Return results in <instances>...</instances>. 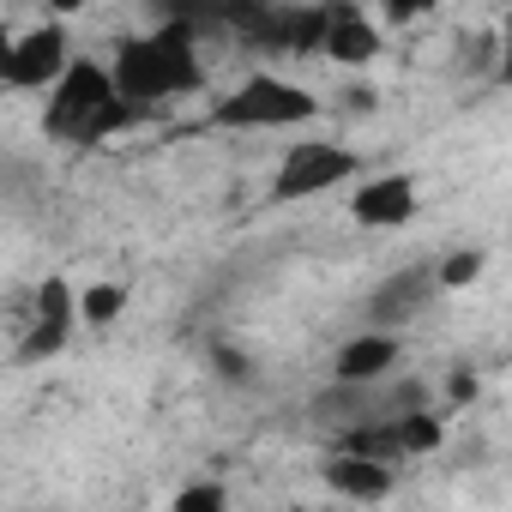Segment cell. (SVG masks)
<instances>
[{"mask_svg":"<svg viewBox=\"0 0 512 512\" xmlns=\"http://www.w3.org/2000/svg\"><path fill=\"white\" fill-rule=\"evenodd\" d=\"M109 73H115V91H121V103H127L133 115H139V109H157V103H169V97H187V91L205 85V67H199V55H193V25H187V19L157 25L151 37H127V43L115 49Z\"/></svg>","mask_w":512,"mask_h":512,"instance_id":"cell-1","label":"cell"},{"mask_svg":"<svg viewBox=\"0 0 512 512\" xmlns=\"http://www.w3.org/2000/svg\"><path fill=\"white\" fill-rule=\"evenodd\" d=\"M127 121H133V109L115 91V73L97 61H73V73L49 91V115H43V127L73 145H97V139L121 133Z\"/></svg>","mask_w":512,"mask_h":512,"instance_id":"cell-2","label":"cell"},{"mask_svg":"<svg viewBox=\"0 0 512 512\" xmlns=\"http://www.w3.org/2000/svg\"><path fill=\"white\" fill-rule=\"evenodd\" d=\"M320 115V97L278 79V73H247L229 97L211 103V127H229V133H266V127H302Z\"/></svg>","mask_w":512,"mask_h":512,"instance_id":"cell-3","label":"cell"},{"mask_svg":"<svg viewBox=\"0 0 512 512\" xmlns=\"http://www.w3.org/2000/svg\"><path fill=\"white\" fill-rule=\"evenodd\" d=\"M73 43H67V25H31L25 37H13L0 49V85L7 91H55L67 73H73Z\"/></svg>","mask_w":512,"mask_h":512,"instance_id":"cell-4","label":"cell"},{"mask_svg":"<svg viewBox=\"0 0 512 512\" xmlns=\"http://www.w3.org/2000/svg\"><path fill=\"white\" fill-rule=\"evenodd\" d=\"M350 175H356V151H350V145H326V139H314V145H296V151L278 163V175H272V199H278V205H290V199H314V193L344 187Z\"/></svg>","mask_w":512,"mask_h":512,"instance_id":"cell-5","label":"cell"},{"mask_svg":"<svg viewBox=\"0 0 512 512\" xmlns=\"http://www.w3.org/2000/svg\"><path fill=\"white\" fill-rule=\"evenodd\" d=\"M434 296H440V284H434V260L398 266V272H386V278L374 284V296H368V326H374V332H398V326H410Z\"/></svg>","mask_w":512,"mask_h":512,"instance_id":"cell-6","label":"cell"},{"mask_svg":"<svg viewBox=\"0 0 512 512\" xmlns=\"http://www.w3.org/2000/svg\"><path fill=\"white\" fill-rule=\"evenodd\" d=\"M73 320H79V296H73V284H67V278H49V284L37 290V320H31V332H25V344H19V362L61 356L67 338H73Z\"/></svg>","mask_w":512,"mask_h":512,"instance_id":"cell-7","label":"cell"},{"mask_svg":"<svg viewBox=\"0 0 512 512\" xmlns=\"http://www.w3.org/2000/svg\"><path fill=\"white\" fill-rule=\"evenodd\" d=\"M416 175H404V169H392V175H374V181H362L356 193H350V217L362 223V229H404L410 217H416Z\"/></svg>","mask_w":512,"mask_h":512,"instance_id":"cell-8","label":"cell"},{"mask_svg":"<svg viewBox=\"0 0 512 512\" xmlns=\"http://www.w3.org/2000/svg\"><path fill=\"white\" fill-rule=\"evenodd\" d=\"M398 356H404V344H398L392 332H362V338L338 344L332 380H338V386H380V380L398 368Z\"/></svg>","mask_w":512,"mask_h":512,"instance_id":"cell-9","label":"cell"},{"mask_svg":"<svg viewBox=\"0 0 512 512\" xmlns=\"http://www.w3.org/2000/svg\"><path fill=\"white\" fill-rule=\"evenodd\" d=\"M308 416H314V428H326L332 440L338 434H350V428H362V422H386V398H374V386H326L314 404H308Z\"/></svg>","mask_w":512,"mask_h":512,"instance_id":"cell-10","label":"cell"},{"mask_svg":"<svg viewBox=\"0 0 512 512\" xmlns=\"http://www.w3.org/2000/svg\"><path fill=\"white\" fill-rule=\"evenodd\" d=\"M380 49H386V37L374 31V19H368L362 7H332V25H326V49H320V55H332L338 67H368Z\"/></svg>","mask_w":512,"mask_h":512,"instance_id":"cell-11","label":"cell"},{"mask_svg":"<svg viewBox=\"0 0 512 512\" xmlns=\"http://www.w3.org/2000/svg\"><path fill=\"white\" fill-rule=\"evenodd\" d=\"M326 488L344 494V500L374 506V500H386V494L398 488V470H392V464H374V458H344V452H332V458H326Z\"/></svg>","mask_w":512,"mask_h":512,"instance_id":"cell-12","label":"cell"},{"mask_svg":"<svg viewBox=\"0 0 512 512\" xmlns=\"http://www.w3.org/2000/svg\"><path fill=\"white\" fill-rule=\"evenodd\" d=\"M338 452L344 458H374V464H404V440H398V422H362L350 434H338Z\"/></svg>","mask_w":512,"mask_h":512,"instance_id":"cell-13","label":"cell"},{"mask_svg":"<svg viewBox=\"0 0 512 512\" xmlns=\"http://www.w3.org/2000/svg\"><path fill=\"white\" fill-rule=\"evenodd\" d=\"M482 266H488V253H482V247H452V253H440V260H434V284H440V296H446V290H470V284L482 278Z\"/></svg>","mask_w":512,"mask_h":512,"instance_id":"cell-14","label":"cell"},{"mask_svg":"<svg viewBox=\"0 0 512 512\" xmlns=\"http://www.w3.org/2000/svg\"><path fill=\"white\" fill-rule=\"evenodd\" d=\"M398 440H404V458L440 452V440H446V422H440L434 410H410V416H398Z\"/></svg>","mask_w":512,"mask_h":512,"instance_id":"cell-15","label":"cell"},{"mask_svg":"<svg viewBox=\"0 0 512 512\" xmlns=\"http://www.w3.org/2000/svg\"><path fill=\"white\" fill-rule=\"evenodd\" d=\"M121 308H127V284H91V290L79 296V320H91V326L121 320Z\"/></svg>","mask_w":512,"mask_h":512,"instance_id":"cell-16","label":"cell"},{"mask_svg":"<svg viewBox=\"0 0 512 512\" xmlns=\"http://www.w3.org/2000/svg\"><path fill=\"white\" fill-rule=\"evenodd\" d=\"M169 512H229V488L211 482V476H199V482H187V488L175 494Z\"/></svg>","mask_w":512,"mask_h":512,"instance_id":"cell-17","label":"cell"},{"mask_svg":"<svg viewBox=\"0 0 512 512\" xmlns=\"http://www.w3.org/2000/svg\"><path fill=\"white\" fill-rule=\"evenodd\" d=\"M211 368H217V380H229V386H247L253 380V356L247 350H235V344H223V338H211Z\"/></svg>","mask_w":512,"mask_h":512,"instance_id":"cell-18","label":"cell"},{"mask_svg":"<svg viewBox=\"0 0 512 512\" xmlns=\"http://www.w3.org/2000/svg\"><path fill=\"white\" fill-rule=\"evenodd\" d=\"M494 79L512 91V13L500 19V37H494Z\"/></svg>","mask_w":512,"mask_h":512,"instance_id":"cell-19","label":"cell"},{"mask_svg":"<svg viewBox=\"0 0 512 512\" xmlns=\"http://www.w3.org/2000/svg\"><path fill=\"white\" fill-rule=\"evenodd\" d=\"M470 392H476V386H470V374H452V398H458V404H470Z\"/></svg>","mask_w":512,"mask_h":512,"instance_id":"cell-20","label":"cell"}]
</instances>
